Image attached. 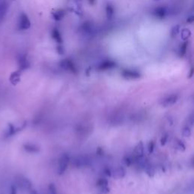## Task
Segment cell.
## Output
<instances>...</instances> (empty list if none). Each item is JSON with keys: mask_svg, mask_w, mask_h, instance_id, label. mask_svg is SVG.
I'll return each instance as SVG.
<instances>
[{"mask_svg": "<svg viewBox=\"0 0 194 194\" xmlns=\"http://www.w3.org/2000/svg\"><path fill=\"white\" fill-rule=\"evenodd\" d=\"M68 162H69V156L68 154H62L59 158V163H58L57 172L59 175H63L66 172Z\"/></svg>", "mask_w": 194, "mask_h": 194, "instance_id": "6da1fadb", "label": "cell"}, {"mask_svg": "<svg viewBox=\"0 0 194 194\" xmlns=\"http://www.w3.org/2000/svg\"><path fill=\"white\" fill-rule=\"evenodd\" d=\"M178 100V97L176 94H172L170 96L165 97L164 99H162L160 102V105L163 107H169L175 105Z\"/></svg>", "mask_w": 194, "mask_h": 194, "instance_id": "7a4b0ae2", "label": "cell"}, {"mask_svg": "<svg viewBox=\"0 0 194 194\" xmlns=\"http://www.w3.org/2000/svg\"><path fill=\"white\" fill-rule=\"evenodd\" d=\"M18 26L21 30H27L30 27V21L25 14H21L18 21Z\"/></svg>", "mask_w": 194, "mask_h": 194, "instance_id": "3957f363", "label": "cell"}, {"mask_svg": "<svg viewBox=\"0 0 194 194\" xmlns=\"http://www.w3.org/2000/svg\"><path fill=\"white\" fill-rule=\"evenodd\" d=\"M60 65L65 71H71V72H76L77 71L74 63L70 59H64V60H62L61 62Z\"/></svg>", "mask_w": 194, "mask_h": 194, "instance_id": "277c9868", "label": "cell"}, {"mask_svg": "<svg viewBox=\"0 0 194 194\" xmlns=\"http://www.w3.org/2000/svg\"><path fill=\"white\" fill-rule=\"evenodd\" d=\"M122 76L126 79H138L140 77V74L134 70H124L121 73Z\"/></svg>", "mask_w": 194, "mask_h": 194, "instance_id": "5b68a950", "label": "cell"}, {"mask_svg": "<svg viewBox=\"0 0 194 194\" xmlns=\"http://www.w3.org/2000/svg\"><path fill=\"white\" fill-rule=\"evenodd\" d=\"M126 170L124 168L119 166L115 168L113 171H111V176L115 179H120V178H124L126 175Z\"/></svg>", "mask_w": 194, "mask_h": 194, "instance_id": "8992f818", "label": "cell"}, {"mask_svg": "<svg viewBox=\"0 0 194 194\" xmlns=\"http://www.w3.org/2000/svg\"><path fill=\"white\" fill-rule=\"evenodd\" d=\"M115 65L116 64L114 63V62H112V61L106 60L105 61V62H102V63L99 65L98 68H99V70H100V71H106V70L111 69V68H114Z\"/></svg>", "mask_w": 194, "mask_h": 194, "instance_id": "52a82bcc", "label": "cell"}, {"mask_svg": "<svg viewBox=\"0 0 194 194\" xmlns=\"http://www.w3.org/2000/svg\"><path fill=\"white\" fill-rule=\"evenodd\" d=\"M153 14L156 18L162 19L167 15V9L165 7H158L154 10Z\"/></svg>", "mask_w": 194, "mask_h": 194, "instance_id": "ba28073f", "label": "cell"}, {"mask_svg": "<svg viewBox=\"0 0 194 194\" xmlns=\"http://www.w3.org/2000/svg\"><path fill=\"white\" fill-rule=\"evenodd\" d=\"M134 152L136 155V156H142V155H143V153H144V146H143V143L142 142H140L135 146Z\"/></svg>", "mask_w": 194, "mask_h": 194, "instance_id": "9c48e42d", "label": "cell"}, {"mask_svg": "<svg viewBox=\"0 0 194 194\" xmlns=\"http://www.w3.org/2000/svg\"><path fill=\"white\" fill-rule=\"evenodd\" d=\"M174 148L180 152H184L186 149V146L184 142L181 140H176L174 143Z\"/></svg>", "mask_w": 194, "mask_h": 194, "instance_id": "30bf717a", "label": "cell"}, {"mask_svg": "<svg viewBox=\"0 0 194 194\" xmlns=\"http://www.w3.org/2000/svg\"><path fill=\"white\" fill-rule=\"evenodd\" d=\"M52 36L53 38L58 43H62V36H61V33H59V30L57 29H53V32H52Z\"/></svg>", "mask_w": 194, "mask_h": 194, "instance_id": "8fae6325", "label": "cell"}, {"mask_svg": "<svg viewBox=\"0 0 194 194\" xmlns=\"http://www.w3.org/2000/svg\"><path fill=\"white\" fill-rule=\"evenodd\" d=\"M143 170L146 172V175L149 177H153L155 175V168L152 166V165H150L149 163H148L145 168H143Z\"/></svg>", "mask_w": 194, "mask_h": 194, "instance_id": "7c38bea8", "label": "cell"}, {"mask_svg": "<svg viewBox=\"0 0 194 194\" xmlns=\"http://www.w3.org/2000/svg\"><path fill=\"white\" fill-rule=\"evenodd\" d=\"M25 149L27 152H31V153H36V152H39V150H40L38 146L33 144H28L27 146H25Z\"/></svg>", "mask_w": 194, "mask_h": 194, "instance_id": "4fadbf2b", "label": "cell"}, {"mask_svg": "<svg viewBox=\"0 0 194 194\" xmlns=\"http://www.w3.org/2000/svg\"><path fill=\"white\" fill-rule=\"evenodd\" d=\"M65 13L62 10H57L56 12H53V16L56 21H61L63 18Z\"/></svg>", "mask_w": 194, "mask_h": 194, "instance_id": "5bb4252c", "label": "cell"}, {"mask_svg": "<svg viewBox=\"0 0 194 194\" xmlns=\"http://www.w3.org/2000/svg\"><path fill=\"white\" fill-rule=\"evenodd\" d=\"M105 12H106V16L108 19H111L114 15V8L111 5H107L106 9H105Z\"/></svg>", "mask_w": 194, "mask_h": 194, "instance_id": "9a60e30c", "label": "cell"}, {"mask_svg": "<svg viewBox=\"0 0 194 194\" xmlns=\"http://www.w3.org/2000/svg\"><path fill=\"white\" fill-rule=\"evenodd\" d=\"M191 36V32L188 29H184V30L181 31V39L183 40L186 41L190 38V36Z\"/></svg>", "mask_w": 194, "mask_h": 194, "instance_id": "2e32d148", "label": "cell"}, {"mask_svg": "<svg viewBox=\"0 0 194 194\" xmlns=\"http://www.w3.org/2000/svg\"><path fill=\"white\" fill-rule=\"evenodd\" d=\"M181 134H182V135L185 137H190L192 134L191 127L188 126V125H187V126L184 127L182 129V131H181Z\"/></svg>", "mask_w": 194, "mask_h": 194, "instance_id": "e0dca14e", "label": "cell"}, {"mask_svg": "<svg viewBox=\"0 0 194 194\" xmlns=\"http://www.w3.org/2000/svg\"><path fill=\"white\" fill-rule=\"evenodd\" d=\"M87 162V161L86 160V158H84L83 157H77L74 162H75V165L77 166H83L86 165Z\"/></svg>", "mask_w": 194, "mask_h": 194, "instance_id": "ac0fdd59", "label": "cell"}, {"mask_svg": "<svg viewBox=\"0 0 194 194\" xmlns=\"http://www.w3.org/2000/svg\"><path fill=\"white\" fill-rule=\"evenodd\" d=\"M187 42H184L182 45L180 47L179 50V54L181 56H183L185 55L186 52H187Z\"/></svg>", "mask_w": 194, "mask_h": 194, "instance_id": "d6986e66", "label": "cell"}, {"mask_svg": "<svg viewBox=\"0 0 194 194\" xmlns=\"http://www.w3.org/2000/svg\"><path fill=\"white\" fill-rule=\"evenodd\" d=\"M123 161L126 165L130 166L131 164H133V162H134V159L133 158L132 156H130V155H126V156L124 158Z\"/></svg>", "mask_w": 194, "mask_h": 194, "instance_id": "ffe728a7", "label": "cell"}, {"mask_svg": "<svg viewBox=\"0 0 194 194\" xmlns=\"http://www.w3.org/2000/svg\"><path fill=\"white\" fill-rule=\"evenodd\" d=\"M97 185L99 187H103V186H108V180L105 179V178H99V181H97Z\"/></svg>", "mask_w": 194, "mask_h": 194, "instance_id": "44dd1931", "label": "cell"}, {"mask_svg": "<svg viewBox=\"0 0 194 194\" xmlns=\"http://www.w3.org/2000/svg\"><path fill=\"white\" fill-rule=\"evenodd\" d=\"M48 193L49 194H58L56 187L54 184H50L48 187Z\"/></svg>", "mask_w": 194, "mask_h": 194, "instance_id": "7402d4cb", "label": "cell"}, {"mask_svg": "<svg viewBox=\"0 0 194 194\" xmlns=\"http://www.w3.org/2000/svg\"><path fill=\"white\" fill-rule=\"evenodd\" d=\"M155 143L153 141H149V143H148L147 145V150L149 153H152V152L154 151V149H155Z\"/></svg>", "mask_w": 194, "mask_h": 194, "instance_id": "603a6c76", "label": "cell"}, {"mask_svg": "<svg viewBox=\"0 0 194 194\" xmlns=\"http://www.w3.org/2000/svg\"><path fill=\"white\" fill-rule=\"evenodd\" d=\"M12 82H13L14 83H17L20 80V74L18 72L14 73L12 75Z\"/></svg>", "mask_w": 194, "mask_h": 194, "instance_id": "cb8c5ba5", "label": "cell"}, {"mask_svg": "<svg viewBox=\"0 0 194 194\" xmlns=\"http://www.w3.org/2000/svg\"><path fill=\"white\" fill-rule=\"evenodd\" d=\"M168 134H163L162 137H161V140H160V143H161L162 146H165V145L166 144V143L168 142Z\"/></svg>", "mask_w": 194, "mask_h": 194, "instance_id": "d4e9b609", "label": "cell"}, {"mask_svg": "<svg viewBox=\"0 0 194 194\" xmlns=\"http://www.w3.org/2000/svg\"><path fill=\"white\" fill-rule=\"evenodd\" d=\"M99 190H100V191L104 194H108L110 192V188L108 186H103V187H99Z\"/></svg>", "mask_w": 194, "mask_h": 194, "instance_id": "484cf974", "label": "cell"}, {"mask_svg": "<svg viewBox=\"0 0 194 194\" xmlns=\"http://www.w3.org/2000/svg\"><path fill=\"white\" fill-rule=\"evenodd\" d=\"M179 30H180L179 26H175V27H174V28L172 29V36H176V35L178 33V32H179Z\"/></svg>", "mask_w": 194, "mask_h": 194, "instance_id": "4316f807", "label": "cell"}, {"mask_svg": "<svg viewBox=\"0 0 194 194\" xmlns=\"http://www.w3.org/2000/svg\"><path fill=\"white\" fill-rule=\"evenodd\" d=\"M104 172H105V174L107 176H111V171L109 170V169H105V170L104 171Z\"/></svg>", "mask_w": 194, "mask_h": 194, "instance_id": "83f0119b", "label": "cell"}, {"mask_svg": "<svg viewBox=\"0 0 194 194\" xmlns=\"http://www.w3.org/2000/svg\"><path fill=\"white\" fill-rule=\"evenodd\" d=\"M57 50H58V53H59V54H62V53H64V50H63V48H62V46H58L57 47Z\"/></svg>", "mask_w": 194, "mask_h": 194, "instance_id": "f1b7e54d", "label": "cell"}, {"mask_svg": "<svg viewBox=\"0 0 194 194\" xmlns=\"http://www.w3.org/2000/svg\"><path fill=\"white\" fill-rule=\"evenodd\" d=\"M190 19H187V22H193V17H190Z\"/></svg>", "mask_w": 194, "mask_h": 194, "instance_id": "f546056e", "label": "cell"}, {"mask_svg": "<svg viewBox=\"0 0 194 194\" xmlns=\"http://www.w3.org/2000/svg\"><path fill=\"white\" fill-rule=\"evenodd\" d=\"M89 2H90V4H94V2H95V0H89Z\"/></svg>", "mask_w": 194, "mask_h": 194, "instance_id": "4dcf8cb0", "label": "cell"}, {"mask_svg": "<svg viewBox=\"0 0 194 194\" xmlns=\"http://www.w3.org/2000/svg\"><path fill=\"white\" fill-rule=\"evenodd\" d=\"M31 194H39L37 193V192H36L35 190H33V191L31 192Z\"/></svg>", "mask_w": 194, "mask_h": 194, "instance_id": "1f68e13d", "label": "cell"}, {"mask_svg": "<svg viewBox=\"0 0 194 194\" xmlns=\"http://www.w3.org/2000/svg\"><path fill=\"white\" fill-rule=\"evenodd\" d=\"M77 1H81V0H77Z\"/></svg>", "mask_w": 194, "mask_h": 194, "instance_id": "d6a6232c", "label": "cell"}]
</instances>
